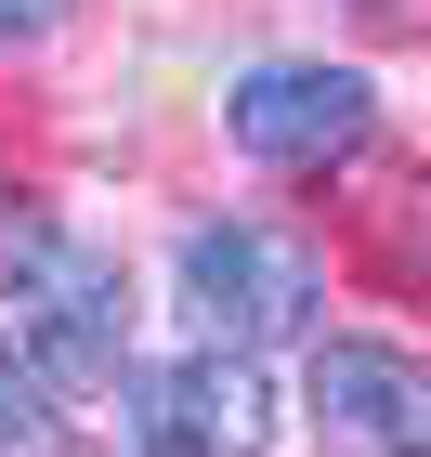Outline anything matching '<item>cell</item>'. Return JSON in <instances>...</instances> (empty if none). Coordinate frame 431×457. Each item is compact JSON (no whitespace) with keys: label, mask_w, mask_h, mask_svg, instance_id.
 Masks as SVG:
<instances>
[{"label":"cell","mask_w":431,"mask_h":457,"mask_svg":"<svg viewBox=\"0 0 431 457\" xmlns=\"http://www.w3.org/2000/svg\"><path fill=\"white\" fill-rule=\"evenodd\" d=\"M0 353H13L53 405H66V392H105L118 353H131V275H118V248L53 236L27 275L0 287Z\"/></svg>","instance_id":"6da1fadb"},{"label":"cell","mask_w":431,"mask_h":457,"mask_svg":"<svg viewBox=\"0 0 431 457\" xmlns=\"http://www.w3.org/2000/svg\"><path fill=\"white\" fill-rule=\"evenodd\" d=\"M170 287H183V327L210 353H275V340H301L314 301H327L314 248L275 236V222H196L183 262H170Z\"/></svg>","instance_id":"7a4b0ae2"},{"label":"cell","mask_w":431,"mask_h":457,"mask_svg":"<svg viewBox=\"0 0 431 457\" xmlns=\"http://www.w3.org/2000/svg\"><path fill=\"white\" fill-rule=\"evenodd\" d=\"M118 445L131 457H261L275 445V379L261 353H183V366H144L118 392Z\"/></svg>","instance_id":"3957f363"},{"label":"cell","mask_w":431,"mask_h":457,"mask_svg":"<svg viewBox=\"0 0 431 457\" xmlns=\"http://www.w3.org/2000/svg\"><path fill=\"white\" fill-rule=\"evenodd\" d=\"M222 131L249 144L261 170H340L366 131H379V92L353 66H249L222 92Z\"/></svg>","instance_id":"277c9868"},{"label":"cell","mask_w":431,"mask_h":457,"mask_svg":"<svg viewBox=\"0 0 431 457\" xmlns=\"http://www.w3.org/2000/svg\"><path fill=\"white\" fill-rule=\"evenodd\" d=\"M314 431L340 457H431V366L393 340H327L314 353Z\"/></svg>","instance_id":"5b68a950"},{"label":"cell","mask_w":431,"mask_h":457,"mask_svg":"<svg viewBox=\"0 0 431 457\" xmlns=\"http://www.w3.org/2000/svg\"><path fill=\"white\" fill-rule=\"evenodd\" d=\"M53 431H66V419H53V392L0 353V457H53Z\"/></svg>","instance_id":"8992f818"},{"label":"cell","mask_w":431,"mask_h":457,"mask_svg":"<svg viewBox=\"0 0 431 457\" xmlns=\"http://www.w3.org/2000/svg\"><path fill=\"white\" fill-rule=\"evenodd\" d=\"M53 236H66V222H53V210H39V196H27V183H0V287H13V275H27V262H39V248H53Z\"/></svg>","instance_id":"52a82bcc"},{"label":"cell","mask_w":431,"mask_h":457,"mask_svg":"<svg viewBox=\"0 0 431 457\" xmlns=\"http://www.w3.org/2000/svg\"><path fill=\"white\" fill-rule=\"evenodd\" d=\"M66 27V0H0V53H27V39Z\"/></svg>","instance_id":"ba28073f"}]
</instances>
